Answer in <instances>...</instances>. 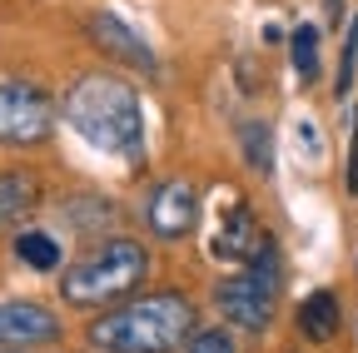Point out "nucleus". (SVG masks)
<instances>
[{
  "mask_svg": "<svg viewBox=\"0 0 358 353\" xmlns=\"http://www.w3.org/2000/svg\"><path fill=\"white\" fill-rule=\"evenodd\" d=\"M85 30H90V40L115 60V65H129V70H140V75H155L159 70V60H155V50H150V40H140L134 35V25H124L120 15H90L85 20Z\"/></svg>",
  "mask_w": 358,
  "mask_h": 353,
  "instance_id": "obj_7",
  "label": "nucleus"
},
{
  "mask_svg": "<svg viewBox=\"0 0 358 353\" xmlns=\"http://www.w3.org/2000/svg\"><path fill=\"white\" fill-rule=\"evenodd\" d=\"M50 129H55V105L45 100V90L0 75V145L30 150L50 140Z\"/></svg>",
  "mask_w": 358,
  "mask_h": 353,
  "instance_id": "obj_5",
  "label": "nucleus"
},
{
  "mask_svg": "<svg viewBox=\"0 0 358 353\" xmlns=\"http://www.w3.org/2000/svg\"><path fill=\"white\" fill-rule=\"evenodd\" d=\"M353 60H358V20L343 40V70H338V95H348V85H353Z\"/></svg>",
  "mask_w": 358,
  "mask_h": 353,
  "instance_id": "obj_16",
  "label": "nucleus"
},
{
  "mask_svg": "<svg viewBox=\"0 0 358 353\" xmlns=\"http://www.w3.org/2000/svg\"><path fill=\"white\" fill-rule=\"evenodd\" d=\"M259 244H264V234H259V224H254V209H249V204H234L229 214H224L219 234H214V254H219V259H239V264H244Z\"/></svg>",
  "mask_w": 358,
  "mask_h": 353,
  "instance_id": "obj_9",
  "label": "nucleus"
},
{
  "mask_svg": "<svg viewBox=\"0 0 358 353\" xmlns=\"http://www.w3.org/2000/svg\"><path fill=\"white\" fill-rule=\"evenodd\" d=\"M0 353H20V348H0Z\"/></svg>",
  "mask_w": 358,
  "mask_h": 353,
  "instance_id": "obj_17",
  "label": "nucleus"
},
{
  "mask_svg": "<svg viewBox=\"0 0 358 353\" xmlns=\"http://www.w3.org/2000/svg\"><path fill=\"white\" fill-rule=\"evenodd\" d=\"M150 274V249L140 239H100L60 274V298L75 308H100L134 294Z\"/></svg>",
  "mask_w": 358,
  "mask_h": 353,
  "instance_id": "obj_3",
  "label": "nucleus"
},
{
  "mask_svg": "<svg viewBox=\"0 0 358 353\" xmlns=\"http://www.w3.org/2000/svg\"><path fill=\"white\" fill-rule=\"evenodd\" d=\"M60 338V319L35 298H0V343H55Z\"/></svg>",
  "mask_w": 358,
  "mask_h": 353,
  "instance_id": "obj_8",
  "label": "nucleus"
},
{
  "mask_svg": "<svg viewBox=\"0 0 358 353\" xmlns=\"http://www.w3.org/2000/svg\"><path fill=\"white\" fill-rule=\"evenodd\" d=\"M279 289H284V269H279V249L274 244H259L244 259V274H229L214 284V308L229 324L259 333L274 324V308H279Z\"/></svg>",
  "mask_w": 358,
  "mask_h": 353,
  "instance_id": "obj_4",
  "label": "nucleus"
},
{
  "mask_svg": "<svg viewBox=\"0 0 358 353\" xmlns=\"http://www.w3.org/2000/svg\"><path fill=\"white\" fill-rule=\"evenodd\" d=\"M60 115L100 154H115L124 164L145 159V105H140V90L129 80H120L110 70L80 75L60 100Z\"/></svg>",
  "mask_w": 358,
  "mask_h": 353,
  "instance_id": "obj_1",
  "label": "nucleus"
},
{
  "mask_svg": "<svg viewBox=\"0 0 358 353\" xmlns=\"http://www.w3.org/2000/svg\"><path fill=\"white\" fill-rule=\"evenodd\" d=\"M189 353H234V343H229L224 329H204V333L189 338Z\"/></svg>",
  "mask_w": 358,
  "mask_h": 353,
  "instance_id": "obj_15",
  "label": "nucleus"
},
{
  "mask_svg": "<svg viewBox=\"0 0 358 353\" xmlns=\"http://www.w3.org/2000/svg\"><path fill=\"white\" fill-rule=\"evenodd\" d=\"M294 70H299V80H319V30L313 25L294 30Z\"/></svg>",
  "mask_w": 358,
  "mask_h": 353,
  "instance_id": "obj_13",
  "label": "nucleus"
},
{
  "mask_svg": "<svg viewBox=\"0 0 358 353\" xmlns=\"http://www.w3.org/2000/svg\"><path fill=\"white\" fill-rule=\"evenodd\" d=\"M40 204V185L30 180V174H0V229L6 224H20V219Z\"/></svg>",
  "mask_w": 358,
  "mask_h": 353,
  "instance_id": "obj_11",
  "label": "nucleus"
},
{
  "mask_svg": "<svg viewBox=\"0 0 358 353\" xmlns=\"http://www.w3.org/2000/svg\"><path fill=\"white\" fill-rule=\"evenodd\" d=\"M338 298L329 294V289H319V294H308L303 303H299V329L313 338V343H329L334 333H338Z\"/></svg>",
  "mask_w": 358,
  "mask_h": 353,
  "instance_id": "obj_10",
  "label": "nucleus"
},
{
  "mask_svg": "<svg viewBox=\"0 0 358 353\" xmlns=\"http://www.w3.org/2000/svg\"><path fill=\"white\" fill-rule=\"evenodd\" d=\"M15 254H20V264H30V269H40V274L60 269V244L45 234V229H25L15 239Z\"/></svg>",
  "mask_w": 358,
  "mask_h": 353,
  "instance_id": "obj_12",
  "label": "nucleus"
},
{
  "mask_svg": "<svg viewBox=\"0 0 358 353\" xmlns=\"http://www.w3.org/2000/svg\"><path fill=\"white\" fill-rule=\"evenodd\" d=\"M239 140H244V154H249L254 169H268V164H274V150H268V124L249 120V124L239 129Z\"/></svg>",
  "mask_w": 358,
  "mask_h": 353,
  "instance_id": "obj_14",
  "label": "nucleus"
},
{
  "mask_svg": "<svg viewBox=\"0 0 358 353\" xmlns=\"http://www.w3.org/2000/svg\"><path fill=\"white\" fill-rule=\"evenodd\" d=\"M95 353H179L194 338V303L185 294H145L120 303L85 329Z\"/></svg>",
  "mask_w": 358,
  "mask_h": 353,
  "instance_id": "obj_2",
  "label": "nucleus"
},
{
  "mask_svg": "<svg viewBox=\"0 0 358 353\" xmlns=\"http://www.w3.org/2000/svg\"><path fill=\"white\" fill-rule=\"evenodd\" d=\"M145 219L159 239H185L199 219V189L189 180H159L145 204Z\"/></svg>",
  "mask_w": 358,
  "mask_h": 353,
  "instance_id": "obj_6",
  "label": "nucleus"
}]
</instances>
